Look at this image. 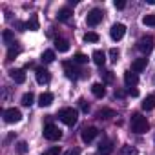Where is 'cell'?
<instances>
[{
    "mask_svg": "<svg viewBox=\"0 0 155 155\" xmlns=\"http://www.w3.org/2000/svg\"><path fill=\"white\" fill-rule=\"evenodd\" d=\"M131 130L135 131V133H146L148 130H150V122H148V119L146 117H142L140 113H133L131 115Z\"/></svg>",
    "mask_w": 155,
    "mask_h": 155,
    "instance_id": "6da1fadb",
    "label": "cell"
},
{
    "mask_svg": "<svg viewBox=\"0 0 155 155\" xmlns=\"http://www.w3.org/2000/svg\"><path fill=\"white\" fill-rule=\"evenodd\" d=\"M58 119L66 124V126H75L77 120H79V111L75 108H62L58 111Z\"/></svg>",
    "mask_w": 155,
    "mask_h": 155,
    "instance_id": "7a4b0ae2",
    "label": "cell"
},
{
    "mask_svg": "<svg viewBox=\"0 0 155 155\" xmlns=\"http://www.w3.org/2000/svg\"><path fill=\"white\" fill-rule=\"evenodd\" d=\"M44 137H46L48 140H60L62 131H60L58 126H55V124H46V126H44Z\"/></svg>",
    "mask_w": 155,
    "mask_h": 155,
    "instance_id": "3957f363",
    "label": "cell"
},
{
    "mask_svg": "<svg viewBox=\"0 0 155 155\" xmlns=\"http://www.w3.org/2000/svg\"><path fill=\"white\" fill-rule=\"evenodd\" d=\"M137 49H139L140 53L148 55V53L153 49V38H151V37H142V38H139V42H137Z\"/></svg>",
    "mask_w": 155,
    "mask_h": 155,
    "instance_id": "277c9868",
    "label": "cell"
},
{
    "mask_svg": "<svg viewBox=\"0 0 155 155\" xmlns=\"http://www.w3.org/2000/svg\"><path fill=\"white\" fill-rule=\"evenodd\" d=\"M102 17H104V13L101 11V9H91L90 13H88V17H86V22H88V26H97V24H101L102 22Z\"/></svg>",
    "mask_w": 155,
    "mask_h": 155,
    "instance_id": "5b68a950",
    "label": "cell"
},
{
    "mask_svg": "<svg viewBox=\"0 0 155 155\" xmlns=\"http://www.w3.org/2000/svg\"><path fill=\"white\" fill-rule=\"evenodd\" d=\"M20 119H22V113H20V110H17V108H8V110L4 111V120L9 122V124L18 122Z\"/></svg>",
    "mask_w": 155,
    "mask_h": 155,
    "instance_id": "8992f818",
    "label": "cell"
},
{
    "mask_svg": "<svg viewBox=\"0 0 155 155\" xmlns=\"http://www.w3.org/2000/svg\"><path fill=\"white\" fill-rule=\"evenodd\" d=\"M97 135H99V130H97L95 126H88V128H84V130H82V133H81L82 142H86V144H90Z\"/></svg>",
    "mask_w": 155,
    "mask_h": 155,
    "instance_id": "52a82bcc",
    "label": "cell"
},
{
    "mask_svg": "<svg viewBox=\"0 0 155 155\" xmlns=\"http://www.w3.org/2000/svg\"><path fill=\"white\" fill-rule=\"evenodd\" d=\"M124 33H126V26L124 24H113L111 29H110V35H111L113 40H120L124 37Z\"/></svg>",
    "mask_w": 155,
    "mask_h": 155,
    "instance_id": "ba28073f",
    "label": "cell"
},
{
    "mask_svg": "<svg viewBox=\"0 0 155 155\" xmlns=\"http://www.w3.org/2000/svg\"><path fill=\"white\" fill-rule=\"evenodd\" d=\"M64 71H66L68 79H73V81L79 79V71L75 68V62H64Z\"/></svg>",
    "mask_w": 155,
    "mask_h": 155,
    "instance_id": "9c48e42d",
    "label": "cell"
},
{
    "mask_svg": "<svg viewBox=\"0 0 155 155\" xmlns=\"http://www.w3.org/2000/svg\"><path fill=\"white\" fill-rule=\"evenodd\" d=\"M35 75H37V82H38V84H48V82L51 81L49 71L44 69V68H38V69L35 71Z\"/></svg>",
    "mask_w": 155,
    "mask_h": 155,
    "instance_id": "30bf717a",
    "label": "cell"
},
{
    "mask_svg": "<svg viewBox=\"0 0 155 155\" xmlns=\"http://www.w3.org/2000/svg\"><path fill=\"white\" fill-rule=\"evenodd\" d=\"M99 153H101V155H111V153H113V142H111L110 139L101 140V144H99Z\"/></svg>",
    "mask_w": 155,
    "mask_h": 155,
    "instance_id": "8fae6325",
    "label": "cell"
},
{
    "mask_svg": "<svg viewBox=\"0 0 155 155\" xmlns=\"http://www.w3.org/2000/svg\"><path fill=\"white\" fill-rule=\"evenodd\" d=\"M146 66H148V58H146V57H142V58H135L133 64H131V71H133V73H140V71L146 69Z\"/></svg>",
    "mask_w": 155,
    "mask_h": 155,
    "instance_id": "7c38bea8",
    "label": "cell"
},
{
    "mask_svg": "<svg viewBox=\"0 0 155 155\" xmlns=\"http://www.w3.org/2000/svg\"><path fill=\"white\" fill-rule=\"evenodd\" d=\"M9 77H11L17 84H24L26 82V71L24 69H11L9 71Z\"/></svg>",
    "mask_w": 155,
    "mask_h": 155,
    "instance_id": "4fadbf2b",
    "label": "cell"
},
{
    "mask_svg": "<svg viewBox=\"0 0 155 155\" xmlns=\"http://www.w3.org/2000/svg\"><path fill=\"white\" fill-rule=\"evenodd\" d=\"M137 82H139V77H137V73H133V71H126V73H124V84H126L128 88H133V86H137Z\"/></svg>",
    "mask_w": 155,
    "mask_h": 155,
    "instance_id": "5bb4252c",
    "label": "cell"
},
{
    "mask_svg": "<svg viewBox=\"0 0 155 155\" xmlns=\"http://www.w3.org/2000/svg\"><path fill=\"white\" fill-rule=\"evenodd\" d=\"M91 58H93V62L97 64V66H104L106 64V53L104 51H101V49H95L93 51V55H91Z\"/></svg>",
    "mask_w": 155,
    "mask_h": 155,
    "instance_id": "9a60e30c",
    "label": "cell"
},
{
    "mask_svg": "<svg viewBox=\"0 0 155 155\" xmlns=\"http://www.w3.org/2000/svg\"><path fill=\"white\" fill-rule=\"evenodd\" d=\"M91 93H93L97 99H102V97L106 95V88H104V84H101V82H95V84L91 86Z\"/></svg>",
    "mask_w": 155,
    "mask_h": 155,
    "instance_id": "2e32d148",
    "label": "cell"
},
{
    "mask_svg": "<svg viewBox=\"0 0 155 155\" xmlns=\"http://www.w3.org/2000/svg\"><path fill=\"white\" fill-rule=\"evenodd\" d=\"M53 102V93H49V91H46V93H42L40 97H38V106L40 108H46V106H49Z\"/></svg>",
    "mask_w": 155,
    "mask_h": 155,
    "instance_id": "e0dca14e",
    "label": "cell"
},
{
    "mask_svg": "<svg viewBox=\"0 0 155 155\" xmlns=\"http://www.w3.org/2000/svg\"><path fill=\"white\" fill-rule=\"evenodd\" d=\"M142 110H144V111H151V110H155V93H151V95H148V97L144 99V102H142Z\"/></svg>",
    "mask_w": 155,
    "mask_h": 155,
    "instance_id": "ac0fdd59",
    "label": "cell"
},
{
    "mask_svg": "<svg viewBox=\"0 0 155 155\" xmlns=\"http://www.w3.org/2000/svg\"><path fill=\"white\" fill-rule=\"evenodd\" d=\"M97 117H99L101 120H108V119H111V117H115V111H113L111 108H102V110H99V113H97Z\"/></svg>",
    "mask_w": 155,
    "mask_h": 155,
    "instance_id": "d6986e66",
    "label": "cell"
},
{
    "mask_svg": "<svg viewBox=\"0 0 155 155\" xmlns=\"http://www.w3.org/2000/svg\"><path fill=\"white\" fill-rule=\"evenodd\" d=\"M55 48H57L60 53H66V51H69V42H68L66 38H57V40H55Z\"/></svg>",
    "mask_w": 155,
    "mask_h": 155,
    "instance_id": "ffe728a7",
    "label": "cell"
},
{
    "mask_svg": "<svg viewBox=\"0 0 155 155\" xmlns=\"http://www.w3.org/2000/svg\"><path fill=\"white\" fill-rule=\"evenodd\" d=\"M57 18H58L60 22H68V20L71 18V11H69L68 8H62V9L58 11V15H57Z\"/></svg>",
    "mask_w": 155,
    "mask_h": 155,
    "instance_id": "44dd1931",
    "label": "cell"
},
{
    "mask_svg": "<svg viewBox=\"0 0 155 155\" xmlns=\"http://www.w3.org/2000/svg\"><path fill=\"white\" fill-rule=\"evenodd\" d=\"M2 38H4V44H6V46H13V44H15V37H13V33H11L9 29H6V31L2 33Z\"/></svg>",
    "mask_w": 155,
    "mask_h": 155,
    "instance_id": "7402d4cb",
    "label": "cell"
},
{
    "mask_svg": "<svg viewBox=\"0 0 155 155\" xmlns=\"http://www.w3.org/2000/svg\"><path fill=\"white\" fill-rule=\"evenodd\" d=\"M20 51H22V48H20V46H17V42H15V46H11V48H9V51H8V60H13Z\"/></svg>",
    "mask_w": 155,
    "mask_h": 155,
    "instance_id": "603a6c76",
    "label": "cell"
},
{
    "mask_svg": "<svg viewBox=\"0 0 155 155\" xmlns=\"http://www.w3.org/2000/svg\"><path fill=\"white\" fill-rule=\"evenodd\" d=\"M53 60H55V51H53V49H46V51L42 53V62L49 64V62H53Z\"/></svg>",
    "mask_w": 155,
    "mask_h": 155,
    "instance_id": "cb8c5ba5",
    "label": "cell"
},
{
    "mask_svg": "<svg viewBox=\"0 0 155 155\" xmlns=\"http://www.w3.org/2000/svg\"><path fill=\"white\" fill-rule=\"evenodd\" d=\"M26 29H31V31H37V29H38V20H37L35 15L31 17V20L26 22Z\"/></svg>",
    "mask_w": 155,
    "mask_h": 155,
    "instance_id": "d4e9b609",
    "label": "cell"
},
{
    "mask_svg": "<svg viewBox=\"0 0 155 155\" xmlns=\"http://www.w3.org/2000/svg\"><path fill=\"white\" fill-rule=\"evenodd\" d=\"M33 101H35V95H33L31 91L24 93V97H22V104H24V106H31V104H33Z\"/></svg>",
    "mask_w": 155,
    "mask_h": 155,
    "instance_id": "484cf974",
    "label": "cell"
},
{
    "mask_svg": "<svg viewBox=\"0 0 155 155\" xmlns=\"http://www.w3.org/2000/svg\"><path fill=\"white\" fill-rule=\"evenodd\" d=\"M84 42H99V35L95 31H88L84 35Z\"/></svg>",
    "mask_w": 155,
    "mask_h": 155,
    "instance_id": "4316f807",
    "label": "cell"
},
{
    "mask_svg": "<svg viewBox=\"0 0 155 155\" xmlns=\"http://www.w3.org/2000/svg\"><path fill=\"white\" fill-rule=\"evenodd\" d=\"M73 62H75V64H86V62H88V57H86L84 53H77V55L73 57Z\"/></svg>",
    "mask_w": 155,
    "mask_h": 155,
    "instance_id": "83f0119b",
    "label": "cell"
},
{
    "mask_svg": "<svg viewBox=\"0 0 155 155\" xmlns=\"http://www.w3.org/2000/svg\"><path fill=\"white\" fill-rule=\"evenodd\" d=\"M120 155H137V150H135L133 146H122Z\"/></svg>",
    "mask_w": 155,
    "mask_h": 155,
    "instance_id": "f1b7e54d",
    "label": "cell"
},
{
    "mask_svg": "<svg viewBox=\"0 0 155 155\" xmlns=\"http://www.w3.org/2000/svg\"><path fill=\"white\" fill-rule=\"evenodd\" d=\"M101 75H102V79H104V82H113V71L106 69V71H101Z\"/></svg>",
    "mask_w": 155,
    "mask_h": 155,
    "instance_id": "f546056e",
    "label": "cell"
},
{
    "mask_svg": "<svg viewBox=\"0 0 155 155\" xmlns=\"http://www.w3.org/2000/svg\"><path fill=\"white\" fill-rule=\"evenodd\" d=\"M142 24L144 26H155V15H146L142 18Z\"/></svg>",
    "mask_w": 155,
    "mask_h": 155,
    "instance_id": "4dcf8cb0",
    "label": "cell"
},
{
    "mask_svg": "<svg viewBox=\"0 0 155 155\" xmlns=\"http://www.w3.org/2000/svg\"><path fill=\"white\" fill-rule=\"evenodd\" d=\"M119 57H120V53H119V49H115V48H111V49H110V60H111V62H117V60H119Z\"/></svg>",
    "mask_w": 155,
    "mask_h": 155,
    "instance_id": "1f68e13d",
    "label": "cell"
},
{
    "mask_svg": "<svg viewBox=\"0 0 155 155\" xmlns=\"http://www.w3.org/2000/svg\"><path fill=\"white\" fill-rule=\"evenodd\" d=\"M17 151H18V153H20V155H24V153H26V151H28V144H26V142H24V140H20V142H18V144H17Z\"/></svg>",
    "mask_w": 155,
    "mask_h": 155,
    "instance_id": "d6a6232c",
    "label": "cell"
},
{
    "mask_svg": "<svg viewBox=\"0 0 155 155\" xmlns=\"http://www.w3.org/2000/svg\"><path fill=\"white\" fill-rule=\"evenodd\" d=\"M79 104H81V110H82L84 113H88V111H90V106H88V102H86L84 99H81V101H79Z\"/></svg>",
    "mask_w": 155,
    "mask_h": 155,
    "instance_id": "836d02e7",
    "label": "cell"
},
{
    "mask_svg": "<svg viewBox=\"0 0 155 155\" xmlns=\"http://www.w3.org/2000/svg\"><path fill=\"white\" fill-rule=\"evenodd\" d=\"M113 6H115L117 9H124V8H126V2H124V0H115Z\"/></svg>",
    "mask_w": 155,
    "mask_h": 155,
    "instance_id": "e575fe53",
    "label": "cell"
},
{
    "mask_svg": "<svg viewBox=\"0 0 155 155\" xmlns=\"http://www.w3.org/2000/svg\"><path fill=\"white\" fill-rule=\"evenodd\" d=\"M64 155H81V150H79V148H71V150H68Z\"/></svg>",
    "mask_w": 155,
    "mask_h": 155,
    "instance_id": "d590c367",
    "label": "cell"
},
{
    "mask_svg": "<svg viewBox=\"0 0 155 155\" xmlns=\"http://www.w3.org/2000/svg\"><path fill=\"white\" fill-rule=\"evenodd\" d=\"M49 155H60V146H53L49 150Z\"/></svg>",
    "mask_w": 155,
    "mask_h": 155,
    "instance_id": "8d00e7d4",
    "label": "cell"
},
{
    "mask_svg": "<svg viewBox=\"0 0 155 155\" xmlns=\"http://www.w3.org/2000/svg\"><path fill=\"white\" fill-rule=\"evenodd\" d=\"M15 28H18V31H24V29H26V24L20 22V20H17V22H15Z\"/></svg>",
    "mask_w": 155,
    "mask_h": 155,
    "instance_id": "74e56055",
    "label": "cell"
},
{
    "mask_svg": "<svg viewBox=\"0 0 155 155\" xmlns=\"http://www.w3.org/2000/svg\"><path fill=\"white\" fill-rule=\"evenodd\" d=\"M128 93H130L131 97H137V95H139V91H137V90H131V88L128 90Z\"/></svg>",
    "mask_w": 155,
    "mask_h": 155,
    "instance_id": "f35d334b",
    "label": "cell"
},
{
    "mask_svg": "<svg viewBox=\"0 0 155 155\" xmlns=\"http://www.w3.org/2000/svg\"><path fill=\"white\" fill-rule=\"evenodd\" d=\"M115 97L122 99V97H124V91H120V90H115Z\"/></svg>",
    "mask_w": 155,
    "mask_h": 155,
    "instance_id": "ab89813d",
    "label": "cell"
},
{
    "mask_svg": "<svg viewBox=\"0 0 155 155\" xmlns=\"http://www.w3.org/2000/svg\"><path fill=\"white\" fill-rule=\"evenodd\" d=\"M146 4H150V6H153V4H155V0H146Z\"/></svg>",
    "mask_w": 155,
    "mask_h": 155,
    "instance_id": "60d3db41",
    "label": "cell"
},
{
    "mask_svg": "<svg viewBox=\"0 0 155 155\" xmlns=\"http://www.w3.org/2000/svg\"><path fill=\"white\" fill-rule=\"evenodd\" d=\"M46 155H49V153H46Z\"/></svg>",
    "mask_w": 155,
    "mask_h": 155,
    "instance_id": "b9f144b4",
    "label": "cell"
}]
</instances>
